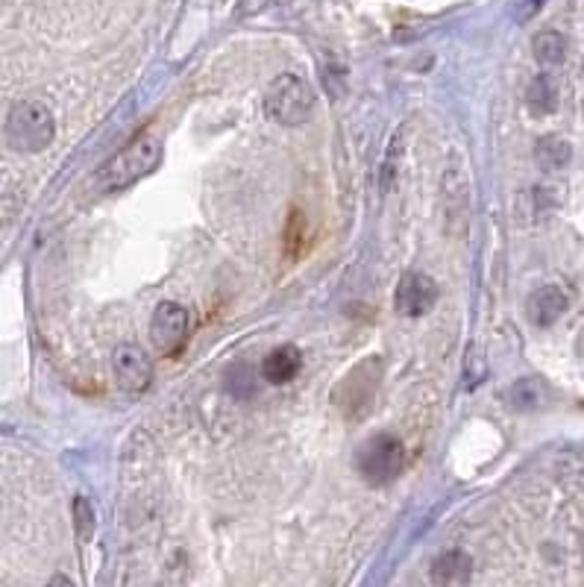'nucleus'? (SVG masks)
<instances>
[{
    "instance_id": "obj_1",
    "label": "nucleus",
    "mask_w": 584,
    "mask_h": 587,
    "mask_svg": "<svg viewBox=\"0 0 584 587\" xmlns=\"http://www.w3.org/2000/svg\"><path fill=\"white\" fill-rule=\"evenodd\" d=\"M53 135H57V121H53V112L41 101H18L9 106L4 123V138L9 150L41 153L50 147Z\"/></svg>"
},
{
    "instance_id": "obj_2",
    "label": "nucleus",
    "mask_w": 584,
    "mask_h": 587,
    "mask_svg": "<svg viewBox=\"0 0 584 587\" xmlns=\"http://www.w3.org/2000/svg\"><path fill=\"white\" fill-rule=\"evenodd\" d=\"M162 153L165 150L156 135H138L135 142H130L121 153H115V156L106 162L101 176H97V183H101L103 191L127 188L156 171L162 165Z\"/></svg>"
},
{
    "instance_id": "obj_3",
    "label": "nucleus",
    "mask_w": 584,
    "mask_h": 587,
    "mask_svg": "<svg viewBox=\"0 0 584 587\" xmlns=\"http://www.w3.org/2000/svg\"><path fill=\"white\" fill-rule=\"evenodd\" d=\"M264 112L282 127H300L314 112V91L305 80L294 74L276 77L264 91Z\"/></svg>"
},
{
    "instance_id": "obj_4",
    "label": "nucleus",
    "mask_w": 584,
    "mask_h": 587,
    "mask_svg": "<svg viewBox=\"0 0 584 587\" xmlns=\"http://www.w3.org/2000/svg\"><path fill=\"white\" fill-rule=\"evenodd\" d=\"M356 464H358L361 479H365L367 485L385 487L402 473V464H406V450H402L397 435L382 432V435H373L361 443V450L356 455Z\"/></svg>"
},
{
    "instance_id": "obj_5",
    "label": "nucleus",
    "mask_w": 584,
    "mask_h": 587,
    "mask_svg": "<svg viewBox=\"0 0 584 587\" xmlns=\"http://www.w3.org/2000/svg\"><path fill=\"white\" fill-rule=\"evenodd\" d=\"M188 338V312L179 303H162L150 317V344L159 356H176Z\"/></svg>"
},
{
    "instance_id": "obj_6",
    "label": "nucleus",
    "mask_w": 584,
    "mask_h": 587,
    "mask_svg": "<svg viewBox=\"0 0 584 587\" xmlns=\"http://www.w3.org/2000/svg\"><path fill=\"white\" fill-rule=\"evenodd\" d=\"M112 373H115V382L127 390V394H144L153 382V361L147 356V349L135 344L115 347Z\"/></svg>"
},
{
    "instance_id": "obj_7",
    "label": "nucleus",
    "mask_w": 584,
    "mask_h": 587,
    "mask_svg": "<svg viewBox=\"0 0 584 587\" xmlns=\"http://www.w3.org/2000/svg\"><path fill=\"white\" fill-rule=\"evenodd\" d=\"M438 303V285L432 276H426L420 271H409L399 279V285L394 291V309L402 317H423L426 312H432Z\"/></svg>"
},
{
    "instance_id": "obj_8",
    "label": "nucleus",
    "mask_w": 584,
    "mask_h": 587,
    "mask_svg": "<svg viewBox=\"0 0 584 587\" xmlns=\"http://www.w3.org/2000/svg\"><path fill=\"white\" fill-rule=\"evenodd\" d=\"M473 576V558L462 550H450L435 558L432 582L438 587H467Z\"/></svg>"
},
{
    "instance_id": "obj_9",
    "label": "nucleus",
    "mask_w": 584,
    "mask_h": 587,
    "mask_svg": "<svg viewBox=\"0 0 584 587\" xmlns=\"http://www.w3.org/2000/svg\"><path fill=\"white\" fill-rule=\"evenodd\" d=\"M300 368H303V353H300L297 347L285 344V347L271 349V353L264 356L261 376L268 382H273V385H285V382H291L300 373Z\"/></svg>"
},
{
    "instance_id": "obj_10",
    "label": "nucleus",
    "mask_w": 584,
    "mask_h": 587,
    "mask_svg": "<svg viewBox=\"0 0 584 587\" xmlns=\"http://www.w3.org/2000/svg\"><path fill=\"white\" fill-rule=\"evenodd\" d=\"M567 312V294L558 285H544L528 297V317L537 326H552Z\"/></svg>"
},
{
    "instance_id": "obj_11",
    "label": "nucleus",
    "mask_w": 584,
    "mask_h": 587,
    "mask_svg": "<svg viewBox=\"0 0 584 587\" xmlns=\"http://www.w3.org/2000/svg\"><path fill=\"white\" fill-rule=\"evenodd\" d=\"M535 159L540 171H549V174L564 171L569 159H573V147H569V142H564L561 135H544L535 144Z\"/></svg>"
},
{
    "instance_id": "obj_12",
    "label": "nucleus",
    "mask_w": 584,
    "mask_h": 587,
    "mask_svg": "<svg viewBox=\"0 0 584 587\" xmlns=\"http://www.w3.org/2000/svg\"><path fill=\"white\" fill-rule=\"evenodd\" d=\"M526 103L535 115H549L558 106V91H555L552 80L549 77H535L528 82V91H526Z\"/></svg>"
},
{
    "instance_id": "obj_13",
    "label": "nucleus",
    "mask_w": 584,
    "mask_h": 587,
    "mask_svg": "<svg viewBox=\"0 0 584 587\" xmlns=\"http://www.w3.org/2000/svg\"><path fill=\"white\" fill-rule=\"evenodd\" d=\"M544 382H537V379H520L517 385H514L511 390H508V400H511V405L514 409H520V411H535V409H540L544 405V400H547V394H544Z\"/></svg>"
},
{
    "instance_id": "obj_14",
    "label": "nucleus",
    "mask_w": 584,
    "mask_h": 587,
    "mask_svg": "<svg viewBox=\"0 0 584 587\" xmlns=\"http://www.w3.org/2000/svg\"><path fill=\"white\" fill-rule=\"evenodd\" d=\"M535 56H537V62H544V65H558L567 56V38L555 30L540 33L535 38Z\"/></svg>"
},
{
    "instance_id": "obj_15",
    "label": "nucleus",
    "mask_w": 584,
    "mask_h": 587,
    "mask_svg": "<svg viewBox=\"0 0 584 587\" xmlns=\"http://www.w3.org/2000/svg\"><path fill=\"white\" fill-rule=\"evenodd\" d=\"M303 247H305V215L300 208H294L285 223V250H288V256L294 259L303 253Z\"/></svg>"
},
{
    "instance_id": "obj_16",
    "label": "nucleus",
    "mask_w": 584,
    "mask_h": 587,
    "mask_svg": "<svg viewBox=\"0 0 584 587\" xmlns=\"http://www.w3.org/2000/svg\"><path fill=\"white\" fill-rule=\"evenodd\" d=\"M94 526H97V520H94L91 502L86 496H77L74 499V528H77V538L82 543H89L91 535H94Z\"/></svg>"
},
{
    "instance_id": "obj_17",
    "label": "nucleus",
    "mask_w": 584,
    "mask_h": 587,
    "mask_svg": "<svg viewBox=\"0 0 584 587\" xmlns=\"http://www.w3.org/2000/svg\"><path fill=\"white\" fill-rule=\"evenodd\" d=\"M48 587H74V582L68 579V576H62V572H57V576L48 582Z\"/></svg>"
}]
</instances>
